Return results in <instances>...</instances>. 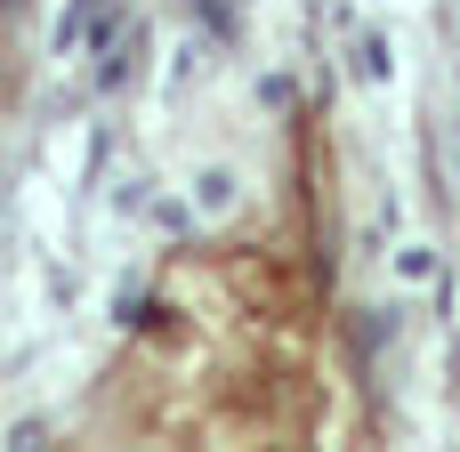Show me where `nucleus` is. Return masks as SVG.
I'll list each match as a JSON object with an SVG mask.
<instances>
[{"label":"nucleus","mask_w":460,"mask_h":452,"mask_svg":"<svg viewBox=\"0 0 460 452\" xmlns=\"http://www.w3.org/2000/svg\"><path fill=\"white\" fill-rule=\"evenodd\" d=\"M8 8H16V0H0V16H8Z\"/></svg>","instance_id":"4"},{"label":"nucleus","mask_w":460,"mask_h":452,"mask_svg":"<svg viewBox=\"0 0 460 452\" xmlns=\"http://www.w3.org/2000/svg\"><path fill=\"white\" fill-rule=\"evenodd\" d=\"M348 49H356V73H364V81H380V73H388V40H380V32H356Z\"/></svg>","instance_id":"2"},{"label":"nucleus","mask_w":460,"mask_h":452,"mask_svg":"<svg viewBox=\"0 0 460 452\" xmlns=\"http://www.w3.org/2000/svg\"><path fill=\"white\" fill-rule=\"evenodd\" d=\"M234 194H243V178H234V170H202V178H194L202 218H226V210H234Z\"/></svg>","instance_id":"1"},{"label":"nucleus","mask_w":460,"mask_h":452,"mask_svg":"<svg viewBox=\"0 0 460 452\" xmlns=\"http://www.w3.org/2000/svg\"><path fill=\"white\" fill-rule=\"evenodd\" d=\"M396 267L420 283V275H437V251H429V243H404V259H396Z\"/></svg>","instance_id":"3"}]
</instances>
